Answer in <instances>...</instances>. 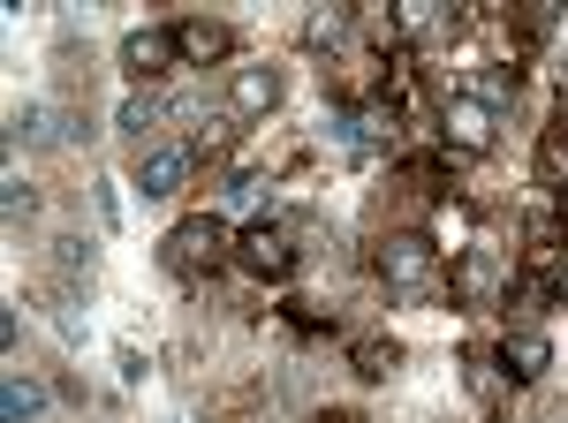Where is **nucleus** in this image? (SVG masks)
Masks as SVG:
<instances>
[{
  "mask_svg": "<svg viewBox=\"0 0 568 423\" xmlns=\"http://www.w3.org/2000/svg\"><path fill=\"white\" fill-rule=\"evenodd\" d=\"M227 250H235V235H227L220 212H190V219H175V227L160 235V265H168L175 280H205Z\"/></svg>",
  "mask_w": 568,
  "mask_h": 423,
  "instance_id": "nucleus-1",
  "label": "nucleus"
},
{
  "mask_svg": "<svg viewBox=\"0 0 568 423\" xmlns=\"http://www.w3.org/2000/svg\"><path fill=\"white\" fill-rule=\"evenodd\" d=\"M372 265H379L387 296H433V280H439V250L425 243V235H387Z\"/></svg>",
  "mask_w": 568,
  "mask_h": 423,
  "instance_id": "nucleus-2",
  "label": "nucleus"
},
{
  "mask_svg": "<svg viewBox=\"0 0 568 423\" xmlns=\"http://www.w3.org/2000/svg\"><path fill=\"white\" fill-rule=\"evenodd\" d=\"M493 136H500V114L485 106L478 91H455V99L439 106V144H447V152L478 159V152H493Z\"/></svg>",
  "mask_w": 568,
  "mask_h": 423,
  "instance_id": "nucleus-3",
  "label": "nucleus"
},
{
  "mask_svg": "<svg viewBox=\"0 0 568 423\" xmlns=\"http://www.w3.org/2000/svg\"><path fill=\"white\" fill-rule=\"evenodd\" d=\"M190 167H197V144H144L136 152V189L152 205H168V197L190 189Z\"/></svg>",
  "mask_w": 568,
  "mask_h": 423,
  "instance_id": "nucleus-4",
  "label": "nucleus"
},
{
  "mask_svg": "<svg viewBox=\"0 0 568 423\" xmlns=\"http://www.w3.org/2000/svg\"><path fill=\"white\" fill-rule=\"evenodd\" d=\"M235 257H243L258 280H288V272H296V235H288L281 219H258V227L235 235Z\"/></svg>",
  "mask_w": 568,
  "mask_h": 423,
  "instance_id": "nucleus-5",
  "label": "nucleus"
},
{
  "mask_svg": "<svg viewBox=\"0 0 568 423\" xmlns=\"http://www.w3.org/2000/svg\"><path fill=\"white\" fill-rule=\"evenodd\" d=\"M122 69H130L136 84H152V76H168V69H182L175 23H144V31H130V39H122Z\"/></svg>",
  "mask_w": 568,
  "mask_h": 423,
  "instance_id": "nucleus-6",
  "label": "nucleus"
},
{
  "mask_svg": "<svg viewBox=\"0 0 568 423\" xmlns=\"http://www.w3.org/2000/svg\"><path fill=\"white\" fill-rule=\"evenodd\" d=\"M447 288L463 302H508V265H500V250H455V272H447Z\"/></svg>",
  "mask_w": 568,
  "mask_h": 423,
  "instance_id": "nucleus-7",
  "label": "nucleus"
},
{
  "mask_svg": "<svg viewBox=\"0 0 568 423\" xmlns=\"http://www.w3.org/2000/svg\"><path fill=\"white\" fill-rule=\"evenodd\" d=\"M227 106H235L243 122H265V114L281 106V69H235V76H227Z\"/></svg>",
  "mask_w": 568,
  "mask_h": 423,
  "instance_id": "nucleus-8",
  "label": "nucleus"
},
{
  "mask_svg": "<svg viewBox=\"0 0 568 423\" xmlns=\"http://www.w3.org/2000/svg\"><path fill=\"white\" fill-rule=\"evenodd\" d=\"M500 371L516 385H538L546 371H554V348H546V333H500V355H493Z\"/></svg>",
  "mask_w": 568,
  "mask_h": 423,
  "instance_id": "nucleus-9",
  "label": "nucleus"
},
{
  "mask_svg": "<svg viewBox=\"0 0 568 423\" xmlns=\"http://www.w3.org/2000/svg\"><path fill=\"white\" fill-rule=\"evenodd\" d=\"M45 401H53V385L31 379V371H8L0 379V423H39Z\"/></svg>",
  "mask_w": 568,
  "mask_h": 423,
  "instance_id": "nucleus-10",
  "label": "nucleus"
},
{
  "mask_svg": "<svg viewBox=\"0 0 568 423\" xmlns=\"http://www.w3.org/2000/svg\"><path fill=\"white\" fill-rule=\"evenodd\" d=\"M8 144H23V152H45V144H61V114H53L45 99H23V106L8 114Z\"/></svg>",
  "mask_w": 568,
  "mask_h": 423,
  "instance_id": "nucleus-11",
  "label": "nucleus"
},
{
  "mask_svg": "<svg viewBox=\"0 0 568 423\" xmlns=\"http://www.w3.org/2000/svg\"><path fill=\"white\" fill-rule=\"evenodd\" d=\"M175 45L190 69H205V61H227L235 53V31L227 23H175Z\"/></svg>",
  "mask_w": 568,
  "mask_h": 423,
  "instance_id": "nucleus-12",
  "label": "nucleus"
},
{
  "mask_svg": "<svg viewBox=\"0 0 568 423\" xmlns=\"http://www.w3.org/2000/svg\"><path fill=\"white\" fill-rule=\"evenodd\" d=\"M45 257H53V272H61L69 288H91V265H99V250H91L84 235H53V243H45Z\"/></svg>",
  "mask_w": 568,
  "mask_h": 423,
  "instance_id": "nucleus-13",
  "label": "nucleus"
},
{
  "mask_svg": "<svg viewBox=\"0 0 568 423\" xmlns=\"http://www.w3.org/2000/svg\"><path fill=\"white\" fill-rule=\"evenodd\" d=\"M349 363H356V379H394V363H402V348L394 340H379V333H364V340H349Z\"/></svg>",
  "mask_w": 568,
  "mask_h": 423,
  "instance_id": "nucleus-14",
  "label": "nucleus"
},
{
  "mask_svg": "<svg viewBox=\"0 0 568 423\" xmlns=\"http://www.w3.org/2000/svg\"><path fill=\"white\" fill-rule=\"evenodd\" d=\"M160 114H168V106H160L152 91H130V99H122V136H136V152H144V136L160 128Z\"/></svg>",
  "mask_w": 568,
  "mask_h": 423,
  "instance_id": "nucleus-15",
  "label": "nucleus"
},
{
  "mask_svg": "<svg viewBox=\"0 0 568 423\" xmlns=\"http://www.w3.org/2000/svg\"><path fill=\"white\" fill-rule=\"evenodd\" d=\"M342 31H349V16H334V8L304 23V39H311V45H342Z\"/></svg>",
  "mask_w": 568,
  "mask_h": 423,
  "instance_id": "nucleus-16",
  "label": "nucleus"
},
{
  "mask_svg": "<svg viewBox=\"0 0 568 423\" xmlns=\"http://www.w3.org/2000/svg\"><path fill=\"white\" fill-rule=\"evenodd\" d=\"M0 212H8V219H31V212H39V189H31V182H8Z\"/></svg>",
  "mask_w": 568,
  "mask_h": 423,
  "instance_id": "nucleus-17",
  "label": "nucleus"
},
{
  "mask_svg": "<svg viewBox=\"0 0 568 423\" xmlns=\"http://www.w3.org/2000/svg\"><path fill=\"white\" fill-rule=\"evenodd\" d=\"M114 371H122V379H144V355H136V348H130V340H122V348H114Z\"/></svg>",
  "mask_w": 568,
  "mask_h": 423,
  "instance_id": "nucleus-18",
  "label": "nucleus"
},
{
  "mask_svg": "<svg viewBox=\"0 0 568 423\" xmlns=\"http://www.w3.org/2000/svg\"><path fill=\"white\" fill-rule=\"evenodd\" d=\"M311 423H372V416H364V409H318Z\"/></svg>",
  "mask_w": 568,
  "mask_h": 423,
  "instance_id": "nucleus-19",
  "label": "nucleus"
},
{
  "mask_svg": "<svg viewBox=\"0 0 568 423\" xmlns=\"http://www.w3.org/2000/svg\"><path fill=\"white\" fill-rule=\"evenodd\" d=\"M561 144H568V106H561Z\"/></svg>",
  "mask_w": 568,
  "mask_h": 423,
  "instance_id": "nucleus-20",
  "label": "nucleus"
}]
</instances>
